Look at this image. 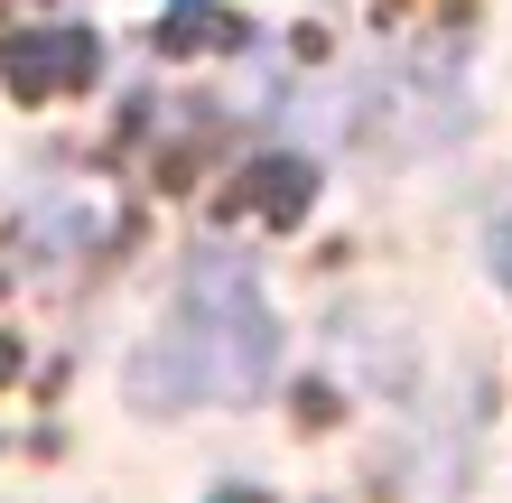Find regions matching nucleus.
I'll list each match as a JSON object with an SVG mask.
<instances>
[{
    "label": "nucleus",
    "mask_w": 512,
    "mask_h": 503,
    "mask_svg": "<svg viewBox=\"0 0 512 503\" xmlns=\"http://www.w3.org/2000/svg\"><path fill=\"white\" fill-rule=\"evenodd\" d=\"M280 373V327L252 280V261L233 243H205L177 280V317L159 327V345L131 364V392L149 410L177 401H261V382Z\"/></svg>",
    "instance_id": "nucleus-1"
},
{
    "label": "nucleus",
    "mask_w": 512,
    "mask_h": 503,
    "mask_svg": "<svg viewBox=\"0 0 512 503\" xmlns=\"http://www.w3.org/2000/svg\"><path fill=\"white\" fill-rule=\"evenodd\" d=\"M0 75L19 84V94H75L84 75H94V38H84V28H28V38H10L0 47Z\"/></svg>",
    "instance_id": "nucleus-2"
},
{
    "label": "nucleus",
    "mask_w": 512,
    "mask_h": 503,
    "mask_svg": "<svg viewBox=\"0 0 512 503\" xmlns=\"http://www.w3.org/2000/svg\"><path fill=\"white\" fill-rule=\"evenodd\" d=\"M485 271H494V280H503V289H512V215H503V224H494V233H485Z\"/></svg>",
    "instance_id": "nucleus-3"
}]
</instances>
